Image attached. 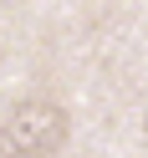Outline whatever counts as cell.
<instances>
[{"label":"cell","instance_id":"cell-1","mask_svg":"<svg viewBox=\"0 0 148 158\" xmlns=\"http://www.w3.org/2000/svg\"><path fill=\"white\" fill-rule=\"evenodd\" d=\"M5 133H11V138H15V143H21L31 158H51L56 148L66 143L72 123H66V112H61L56 102H41V97H36V102H21V107L11 112Z\"/></svg>","mask_w":148,"mask_h":158},{"label":"cell","instance_id":"cell-2","mask_svg":"<svg viewBox=\"0 0 148 158\" xmlns=\"http://www.w3.org/2000/svg\"><path fill=\"white\" fill-rule=\"evenodd\" d=\"M0 158H31V153H26V148L15 143V138L5 133V127H0Z\"/></svg>","mask_w":148,"mask_h":158}]
</instances>
